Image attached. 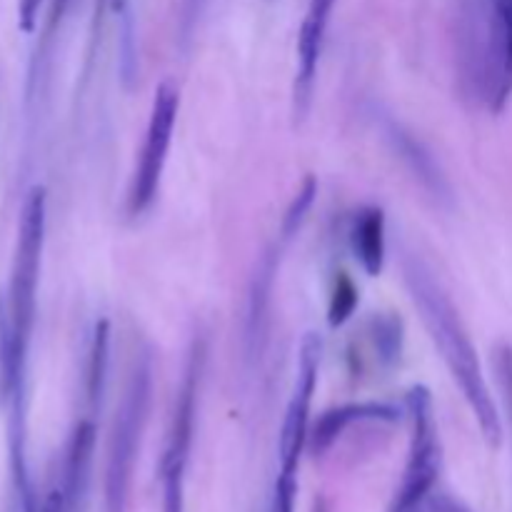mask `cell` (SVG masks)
Segmentation results:
<instances>
[{"mask_svg": "<svg viewBox=\"0 0 512 512\" xmlns=\"http://www.w3.org/2000/svg\"><path fill=\"white\" fill-rule=\"evenodd\" d=\"M495 373H498L500 393H503L505 408H508V418L512 425V345L500 343L493 353Z\"/></svg>", "mask_w": 512, "mask_h": 512, "instance_id": "obj_17", "label": "cell"}, {"mask_svg": "<svg viewBox=\"0 0 512 512\" xmlns=\"http://www.w3.org/2000/svg\"><path fill=\"white\" fill-rule=\"evenodd\" d=\"M280 245H275V248L265 255L263 263L258 265V273H255V278H253V288H250V303H248V340L250 343H255V340H258V335L263 333V320H265V313H268L270 293H273V278H275V270H278V260H280Z\"/></svg>", "mask_w": 512, "mask_h": 512, "instance_id": "obj_12", "label": "cell"}, {"mask_svg": "<svg viewBox=\"0 0 512 512\" xmlns=\"http://www.w3.org/2000/svg\"><path fill=\"white\" fill-rule=\"evenodd\" d=\"M205 360H208V343L205 338L193 340L188 350V363H185L183 383H180L178 400H175L173 425H170L168 448H165L163 463L160 470L170 468H185L190 453V443H193L195 430V413H198V395H200V380L205 373Z\"/></svg>", "mask_w": 512, "mask_h": 512, "instance_id": "obj_6", "label": "cell"}, {"mask_svg": "<svg viewBox=\"0 0 512 512\" xmlns=\"http://www.w3.org/2000/svg\"><path fill=\"white\" fill-rule=\"evenodd\" d=\"M315 195H318V180H315L313 175H308V178L303 180V188L295 193L293 203L285 210L283 225H280V243H288V240H293L295 235H298V230L303 228L305 223V215L313 208Z\"/></svg>", "mask_w": 512, "mask_h": 512, "instance_id": "obj_13", "label": "cell"}, {"mask_svg": "<svg viewBox=\"0 0 512 512\" xmlns=\"http://www.w3.org/2000/svg\"><path fill=\"white\" fill-rule=\"evenodd\" d=\"M490 5L483 98L493 113H500L512 95V0H490Z\"/></svg>", "mask_w": 512, "mask_h": 512, "instance_id": "obj_7", "label": "cell"}, {"mask_svg": "<svg viewBox=\"0 0 512 512\" xmlns=\"http://www.w3.org/2000/svg\"><path fill=\"white\" fill-rule=\"evenodd\" d=\"M403 278L410 295H413V303L418 305L420 318H423L430 338L438 345L445 365L463 390L465 400H468L470 410H473L475 420L483 430V438L488 440V445L498 448L503 443V423H500L498 405H495L488 383H485L478 353L470 343V335L465 330L458 308L445 293L440 280H435L433 270L418 255L405 253Z\"/></svg>", "mask_w": 512, "mask_h": 512, "instance_id": "obj_1", "label": "cell"}, {"mask_svg": "<svg viewBox=\"0 0 512 512\" xmlns=\"http://www.w3.org/2000/svg\"><path fill=\"white\" fill-rule=\"evenodd\" d=\"M110 8H113L115 13H123V10L128 8V0H110Z\"/></svg>", "mask_w": 512, "mask_h": 512, "instance_id": "obj_24", "label": "cell"}, {"mask_svg": "<svg viewBox=\"0 0 512 512\" xmlns=\"http://www.w3.org/2000/svg\"><path fill=\"white\" fill-rule=\"evenodd\" d=\"M205 0H183V30L188 33L195 25V20L200 18V10H203Z\"/></svg>", "mask_w": 512, "mask_h": 512, "instance_id": "obj_21", "label": "cell"}, {"mask_svg": "<svg viewBox=\"0 0 512 512\" xmlns=\"http://www.w3.org/2000/svg\"><path fill=\"white\" fill-rule=\"evenodd\" d=\"M150 393H153V365L148 355H143L130 373L120 408L115 410L108 470H105V510L108 512H125L128 508L135 458H138L140 438L148 420Z\"/></svg>", "mask_w": 512, "mask_h": 512, "instance_id": "obj_3", "label": "cell"}, {"mask_svg": "<svg viewBox=\"0 0 512 512\" xmlns=\"http://www.w3.org/2000/svg\"><path fill=\"white\" fill-rule=\"evenodd\" d=\"M315 512H328V510H325L323 500H318V503H315Z\"/></svg>", "mask_w": 512, "mask_h": 512, "instance_id": "obj_25", "label": "cell"}, {"mask_svg": "<svg viewBox=\"0 0 512 512\" xmlns=\"http://www.w3.org/2000/svg\"><path fill=\"white\" fill-rule=\"evenodd\" d=\"M43 245L45 190L35 185L20 210L8 298H5V308L0 310V393L5 403L25 398V365H28L35 308H38Z\"/></svg>", "mask_w": 512, "mask_h": 512, "instance_id": "obj_2", "label": "cell"}, {"mask_svg": "<svg viewBox=\"0 0 512 512\" xmlns=\"http://www.w3.org/2000/svg\"><path fill=\"white\" fill-rule=\"evenodd\" d=\"M390 512H430L428 503H420V505H393Z\"/></svg>", "mask_w": 512, "mask_h": 512, "instance_id": "obj_23", "label": "cell"}, {"mask_svg": "<svg viewBox=\"0 0 512 512\" xmlns=\"http://www.w3.org/2000/svg\"><path fill=\"white\" fill-rule=\"evenodd\" d=\"M68 3L70 0H53V5H50V28H55V25L60 23V18H63Z\"/></svg>", "mask_w": 512, "mask_h": 512, "instance_id": "obj_22", "label": "cell"}, {"mask_svg": "<svg viewBox=\"0 0 512 512\" xmlns=\"http://www.w3.org/2000/svg\"><path fill=\"white\" fill-rule=\"evenodd\" d=\"M350 240H353V253L355 258L360 260L365 273L370 278L380 275L385 263V215L383 210L370 205V208H363L358 215H355L353 233H350Z\"/></svg>", "mask_w": 512, "mask_h": 512, "instance_id": "obj_11", "label": "cell"}, {"mask_svg": "<svg viewBox=\"0 0 512 512\" xmlns=\"http://www.w3.org/2000/svg\"><path fill=\"white\" fill-rule=\"evenodd\" d=\"M393 133L395 138H398L400 143V153H403V158H408L410 163H413V170L420 175V178L425 180V183H430L435 188V193H440V188H443V175L435 170V163L433 158H430L428 153L423 150V145L418 143L415 138H410L408 133H403L400 128H395L393 125Z\"/></svg>", "mask_w": 512, "mask_h": 512, "instance_id": "obj_15", "label": "cell"}, {"mask_svg": "<svg viewBox=\"0 0 512 512\" xmlns=\"http://www.w3.org/2000/svg\"><path fill=\"white\" fill-rule=\"evenodd\" d=\"M95 445V428L90 420L75 425L70 435L68 453H65L63 478H60V495H63V512H78V505L83 503L85 485H88L90 460H93Z\"/></svg>", "mask_w": 512, "mask_h": 512, "instance_id": "obj_9", "label": "cell"}, {"mask_svg": "<svg viewBox=\"0 0 512 512\" xmlns=\"http://www.w3.org/2000/svg\"><path fill=\"white\" fill-rule=\"evenodd\" d=\"M178 90L170 83L158 85L150 110L148 133H145L143 150H140L138 165H135L133 183L128 193V213L133 218L143 215L153 205L158 195L160 178H163L165 160H168L170 140H173L175 118H178Z\"/></svg>", "mask_w": 512, "mask_h": 512, "instance_id": "obj_4", "label": "cell"}, {"mask_svg": "<svg viewBox=\"0 0 512 512\" xmlns=\"http://www.w3.org/2000/svg\"><path fill=\"white\" fill-rule=\"evenodd\" d=\"M323 343L315 333H308L300 350L298 383L293 398L285 410L283 433H280V475H298V463L303 450L308 448L310 435V403H313L315 385H318V368Z\"/></svg>", "mask_w": 512, "mask_h": 512, "instance_id": "obj_5", "label": "cell"}, {"mask_svg": "<svg viewBox=\"0 0 512 512\" xmlns=\"http://www.w3.org/2000/svg\"><path fill=\"white\" fill-rule=\"evenodd\" d=\"M335 0H310L303 15L298 33V70H295L293 85V115L295 120H305L313 103L315 75H318L320 53H323L325 30H328L330 13Z\"/></svg>", "mask_w": 512, "mask_h": 512, "instance_id": "obj_8", "label": "cell"}, {"mask_svg": "<svg viewBox=\"0 0 512 512\" xmlns=\"http://www.w3.org/2000/svg\"><path fill=\"white\" fill-rule=\"evenodd\" d=\"M295 495H298V478L295 475H278L273 512H295Z\"/></svg>", "mask_w": 512, "mask_h": 512, "instance_id": "obj_18", "label": "cell"}, {"mask_svg": "<svg viewBox=\"0 0 512 512\" xmlns=\"http://www.w3.org/2000/svg\"><path fill=\"white\" fill-rule=\"evenodd\" d=\"M430 512H470L463 503H458L450 495H430L428 498Z\"/></svg>", "mask_w": 512, "mask_h": 512, "instance_id": "obj_20", "label": "cell"}, {"mask_svg": "<svg viewBox=\"0 0 512 512\" xmlns=\"http://www.w3.org/2000/svg\"><path fill=\"white\" fill-rule=\"evenodd\" d=\"M355 305H358V288H355L353 278H350L348 273H338L335 275L333 293H330V308H328L330 328H340V325L353 315Z\"/></svg>", "mask_w": 512, "mask_h": 512, "instance_id": "obj_16", "label": "cell"}, {"mask_svg": "<svg viewBox=\"0 0 512 512\" xmlns=\"http://www.w3.org/2000/svg\"><path fill=\"white\" fill-rule=\"evenodd\" d=\"M43 5L45 0H18V25L23 33H33Z\"/></svg>", "mask_w": 512, "mask_h": 512, "instance_id": "obj_19", "label": "cell"}, {"mask_svg": "<svg viewBox=\"0 0 512 512\" xmlns=\"http://www.w3.org/2000/svg\"><path fill=\"white\" fill-rule=\"evenodd\" d=\"M105 365H108V323H100L95 328L93 348H90V368H88V400L90 405L100 403L105 383Z\"/></svg>", "mask_w": 512, "mask_h": 512, "instance_id": "obj_14", "label": "cell"}, {"mask_svg": "<svg viewBox=\"0 0 512 512\" xmlns=\"http://www.w3.org/2000/svg\"><path fill=\"white\" fill-rule=\"evenodd\" d=\"M395 420L398 418V410L390 408L383 403H360V405H343V408H335L323 413V418L315 423V428L308 435V450L313 455H323L340 435L345 433L348 425H353L355 420Z\"/></svg>", "mask_w": 512, "mask_h": 512, "instance_id": "obj_10", "label": "cell"}]
</instances>
